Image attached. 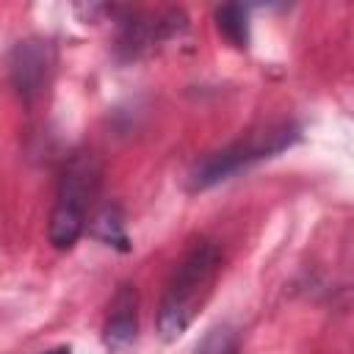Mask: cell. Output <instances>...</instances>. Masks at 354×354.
<instances>
[{
	"instance_id": "obj_1",
	"label": "cell",
	"mask_w": 354,
	"mask_h": 354,
	"mask_svg": "<svg viewBox=\"0 0 354 354\" xmlns=\"http://www.w3.org/2000/svg\"><path fill=\"white\" fill-rule=\"evenodd\" d=\"M221 260V249L213 241H196L174 266L158 307V332L163 340H177L202 313L218 279Z\"/></svg>"
},
{
	"instance_id": "obj_2",
	"label": "cell",
	"mask_w": 354,
	"mask_h": 354,
	"mask_svg": "<svg viewBox=\"0 0 354 354\" xmlns=\"http://www.w3.org/2000/svg\"><path fill=\"white\" fill-rule=\"evenodd\" d=\"M100 174H102L100 160L91 152H80L66 163L58 180V191L47 224V238L55 249H72L75 241L83 235L91 202L100 188Z\"/></svg>"
},
{
	"instance_id": "obj_3",
	"label": "cell",
	"mask_w": 354,
	"mask_h": 354,
	"mask_svg": "<svg viewBox=\"0 0 354 354\" xmlns=\"http://www.w3.org/2000/svg\"><path fill=\"white\" fill-rule=\"evenodd\" d=\"M296 127L293 124H277V127H268V130H260V133H252L213 155H207L191 174V188L194 191H202V188H210L216 185L218 180H227L230 174H235L238 169L254 163V160H263V158H271L277 152H282L285 147H290L296 141Z\"/></svg>"
},
{
	"instance_id": "obj_4",
	"label": "cell",
	"mask_w": 354,
	"mask_h": 354,
	"mask_svg": "<svg viewBox=\"0 0 354 354\" xmlns=\"http://www.w3.org/2000/svg\"><path fill=\"white\" fill-rule=\"evenodd\" d=\"M50 64H53V55H50L47 41H19L17 44V50L11 55V80L28 102L41 94V88L47 83Z\"/></svg>"
},
{
	"instance_id": "obj_5",
	"label": "cell",
	"mask_w": 354,
	"mask_h": 354,
	"mask_svg": "<svg viewBox=\"0 0 354 354\" xmlns=\"http://www.w3.org/2000/svg\"><path fill=\"white\" fill-rule=\"evenodd\" d=\"M136 326H138V296H136V288L122 285V290L113 296V304H111L105 337L108 343L122 346L136 337Z\"/></svg>"
},
{
	"instance_id": "obj_6",
	"label": "cell",
	"mask_w": 354,
	"mask_h": 354,
	"mask_svg": "<svg viewBox=\"0 0 354 354\" xmlns=\"http://www.w3.org/2000/svg\"><path fill=\"white\" fill-rule=\"evenodd\" d=\"M216 25H218V30L235 47H246V41H249V25H246V11L241 6H221L216 11Z\"/></svg>"
},
{
	"instance_id": "obj_7",
	"label": "cell",
	"mask_w": 354,
	"mask_h": 354,
	"mask_svg": "<svg viewBox=\"0 0 354 354\" xmlns=\"http://www.w3.org/2000/svg\"><path fill=\"white\" fill-rule=\"evenodd\" d=\"M196 354H235V332L221 326V329H213L205 343L196 348Z\"/></svg>"
},
{
	"instance_id": "obj_8",
	"label": "cell",
	"mask_w": 354,
	"mask_h": 354,
	"mask_svg": "<svg viewBox=\"0 0 354 354\" xmlns=\"http://www.w3.org/2000/svg\"><path fill=\"white\" fill-rule=\"evenodd\" d=\"M41 354H72L66 346H58V348H50V351H41Z\"/></svg>"
}]
</instances>
